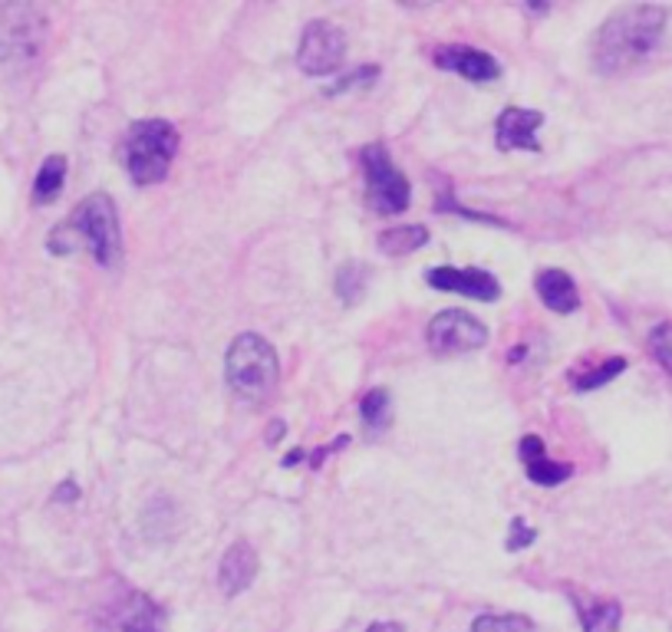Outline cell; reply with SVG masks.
I'll return each instance as SVG.
<instances>
[{
  "label": "cell",
  "instance_id": "cell-1",
  "mask_svg": "<svg viewBox=\"0 0 672 632\" xmlns=\"http://www.w3.org/2000/svg\"><path fill=\"white\" fill-rule=\"evenodd\" d=\"M666 30V10L653 3H633L613 10L593 37V66L603 76H617L643 63Z\"/></svg>",
  "mask_w": 672,
  "mask_h": 632
},
{
  "label": "cell",
  "instance_id": "cell-2",
  "mask_svg": "<svg viewBox=\"0 0 672 632\" xmlns=\"http://www.w3.org/2000/svg\"><path fill=\"white\" fill-rule=\"evenodd\" d=\"M46 248L60 257L90 251L103 267H116L123 257V231H120V215L113 198L106 191L86 195L76 205V211L50 231Z\"/></svg>",
  "mask_w": 672,
  "mask_h": 632
},
{
  "label": "cell",
  "instance_id": "cell-3",
  "mask_svg": "<svg viewBox=\"0 0 672 632\" xmlns=\"http://www.w3.org/2000/svg\"><path fill=\"white\" fill-rule=\"evenodd\" d=\"M225 373H228L231 392L241 402L261 405V402H268V395L280 382V360L265 336L241 333L225 356Z\"/></svg>",
  "mask_w": 672,
  "mask_h": 632
},
{
  "label": "cell",
  "instance_id": "cell-4",
  "mask_svg": "<svg viewBox=\"0 0 672 632\" xmlns=\"http://www.w3.org/2000/svg\"><path fill=\"white\" fill-rule=\"evenodd\" d=\"M178 152V132L165 120H138L126 132L123 162L135 185H158Z\"/></svg>",
  "mask_w": 672,
  "mask_h": 632
},
{
  "label": "cell",
  "instance_id": "cell-5",
  "mask_svg": "<svg viewBox=\"0 0 672 632\" xmlns=\"http://www.w3.org/2000/svg\"><path fill=\"white\" fill-rule=\"evenodd\" d=\"M360 162L366 168V201L376 215H403L409 208V182L393 165L390 152L373 142L360 152Z\"/></svg>",
  "mask_w": 672,
  "mask_h": 632
},
{
  "label": "cell",
  "instance_id": "cell-6",
  "mask_svg": "<svg viewBox=\"0 0 672 632\" xmlns=\"http://www.w3.org/2000/svg\"><path fill=\"white\" fill-rule=\"evenodd\" d=\"M46 40V17L30 3H7L0 7V60L3 63H27L40 56Z\"/></svg>",
  "mask_w": 672,
  "mask_h": 632
},
{
  "label": "cell",
  "instance_id": "cell-7",
  "mask_svg": "<svg viewBox=\"0 0 672 632\" xmlns=\"http://www.w3.org/2000/svg\"><path fill=\"white\" fill-rule=\"evenodd\" d=\"M425 336H428V350L435 356H458V353L482 350L488 343L485 323H478L465 310H445V313L432 317Z\"/></svg>",
  "mask_w": 672,
  "mask_h": 632
},
{
  "label": "cell",
  "instance_id": "cell-8",
  "mask_svg": "<svg viewBox=\"0 0 672 632\" xmlns=\"http://www.w3.org/2000/svg\"><path fill=\"white\" fill-rule=\"evenodd\" d=\"M347 56V33L327 20L307 23L297 50V63L307 76H330Z\"/></svg>",
  "mask_w": 672,
  "mask_h": 632
},
{
  "label": "cell",
  "instance_id": "cell-9",
  "mask_svg": "<svg viewBox=\"0 0 672 632\" xmlns=\"http://www.w3.org/2000/svg\"><path fill=\"white\" fill-rule=\"evenodd\" d=\"M425 280L435 287V290H445V293H462V297H472V300H482V303H492L502 297V283L495 273L488 270H478V267H468V270H458V267H432L425 273Z\"/></svg>",
  "mask_w": 672,
  "mask_h": 632
},
{
  "label": "cell",
  "instance_id": "cell-10",
  "mask_svg": "<svg viewBox=\"0 0 672 632\" xmlns=\"http://www.w3.org/2000/svg\"><path fill=\"white\" fill-rule=\"evenodd\" d=\"M435 66L442 70H452L472 83H495L502 76V66L495 56H488L485 50H475V46H442L435 50Z\"/></svg>",
  "mask_w": 672,
  "mask_h": 632
},
{
  "label": "cell",
  "instance_id": "cell-11",
  "mask_svg": "<svg viewBox=\"0 0 672 632\" xmlns=\"http://www.w3.org/2000/svg\"><path fill=\"white\" fill-rule=\"evenodd\" d=\"M544 126V113L538 110H521V106H508L498 123H495V138H498V148L502 152H511V148H528V152H540L538 128Z\"/></svg>",
  "mask_w": 672,
  "mask_h": 632
},
{
  "label": "cell",
  "instance_id": "cell-12",
  "mask_svg": "<svg viewBox=\"0 0 672 632\" xmlns=\"http://www.w3.org/2000/svg\"><path fill=\"white\" fill-rule=\"evenodd\" d=\"M258 577V553L248 540H238L225 550L221 557V570H218V580H221V590L228 597H238L245 593Z\"/></svg>",
  "mask_w": 672,
  "mask_h": 632
},
{
  "label": "cell",
  "instance_id": "cell-13",
  "mask_svg": "<svg viewBox=\"0 0 672 632\" xmlns=\"http://www.w3.org/2000/svg\"><path fill=\"white\" fill-rule=\"evenodd\" d=\"M518 455H521V462H525V468H528V478H531L535 485H540V488L564 485V481L573 475L570 465H560V462H550V458H547L544 442H540L538 435H525L521 445H518Z\"/></svg>",
  "mask_w": 672,
  "mask_h": 632
},
{
  "label": "cell",
  "instance_id": "cell-14",
  "mask_svg": "<svg viewBox=\"0 0 672 632\" xmlns=\"http://www.w3.org/2000/svg\"><path fill=\"white\" fill-rule=\"evenodd\" d=\"M535 287H538L540 303H544L547 310H554V313H573V310L580 307V297H577V283H573V277L564 273V270H557V267L540 270Z\"/></svg>",
  "mask_w": 672,
  "mask_h": 632
},
{
  "label": "cell",
  "instance_id": "cell-15",
  "mask_svg": "<svg viewBox=\"0 0 672 632\" xmlns=\"http://www.w3.org/2000/svg\"><path fill=\"white\" fill-rule=\"evenodd\" d=\"M110 632H162V613L142 593H130L126 603L113 613Z\"/></svg>",
  "mask_w": 672,
  "mask_h": 632
},
{
  "label": "cell",
  "instance_id": "cell-16",
  "mask_svg": "<svg viewBox=\"0 0 672 632\" xmlns=\"http://www.w3.org/2000/svg\"><path fill=\"white\" fill-rule=\"evenodd\" d=\"M63 182H66V158L63 155H50L40 172H37V182H33V201L37 205H50L60 198L63 191Z\"/></svg>",
  "mask_w": 672,
  "mask_h": 632
},
{
  "label": "cell",
  "instance_id": "cell-17",
  "mask_svg": "<svg viewBox=\"0 0 672 632\" xmlns=\"http://www.w3.org/2000/svg\"><path fill=\"white\" fill-rule=\"evenodd\" d=\"M425 245H428V231L422 225H403V228H390L380 235V251L390 257H405Z\"/></svg>",
  "mask_w": 672,
  "mask_h": 632
},
{
  "label": "cell",
  "instance_id": "cell-18",
  "mask_svg": "<svg viewBox=\"0 0 672 632\" xmlns=\"http://www.w3.org/2000/svg\"><path fill=\"white\" fill-rule=\"evenodd\" d=\"M577 617H580L583 632H617L620 620H623V610L613 600H607V603H580Z\"/></svg>",
  "mask_w": 672,
  "mask_h": 632
},
{
  "label": "cell",
  "instance_id": "cell-19",
  "mask_svg": "<svg viewBox=\"0 0 672 632\" xmlns=\"http://www.w3.org/2000/svg\"><path fill=\"white\" fill-rule=\"evenodd\" d=\"M360 415H363V422H366L370 432L386 428V425H390V415H393V398H390V392H386V388L366 392L363 402H360Z\"/></svg>",
  "mask_w": 672,
  "mask_h": 632
},
{
  "label": "cell",
  "instance_id": "cell-20",
  "mask_svg": "<svg viewBox=\"0 0 672 632\" xmlns=\"http://www.w3.org/2000/svg\"><path fill=\"white\" fill-rule=\"evenodd\" d=\"M363 290H366V270L360 263H343L337 270V293H340V300L353 307L363 297Z\"/></svg>",
  "mask_w": 672,
  "mask_h": 632
},
{
  "label": "cell",
  "instance_id": "cell-21",
  "mask_svg": "<svg viewBox=\"0 0 672 632\" xmlns=\"http://www.w3.org/2000/svg\"><path fill=\"white\" fill-rule=\"evenodd\" d=\"M472 632H535V623L518 613H508V617L485 613L472 623Z\"/></svg>",
  "mask_w": 672,
  "mask_h": 632
},
{
  "label": "cell",
  "instance_id": "cell-22",
  "mask_svg": "<svg viewBox=\"0 0 672 632\" xmlns=\"http://www.w3.org/2000/svg\"><path fill=\"white\" fill-rule=\"evenodd\" d=\"M623 370H627V360H620V356H617V360H607V363L597 366L590 376H577V380H573V388H577V392H590V388H597V385H603V382L617 380Z\"/></svg>",
  "mask_w": 672,
  "mask_h": 632
},
{
  "label": "cell",
  "instance_id": "cell-23",
  "mask_svg": "<svg viewBox=\"0 0 672 632\" xmlns=\"http://www.w3.org/2000/svg\"><path fill=\"white\" fill-rule=\"evenodd\" d=\"M650 350H653V356L660 360V366L672 376V323H663V327L653 330V336H650Z\"/></svg>",
  "mask_w": 672,
  "mask_h": 632
},
{
  "label": "cell",
  "instance_id": "cell-24",
  "mask_svg": "<svg viewBox=\"0 0 672 632\" xmlns=\"http://www.w3.org/2000/svg\"><path fill=\"white\" fill-rule=\"evenodd\" d=\"M376 76H380V66H363V70H353V73H350L343 83L330 86V90H327V96H333V93H347V90H356V86H370Z\"/></svg>",
  "mask_w": 672,
  "mask_h": 632
},
{
  "label": "cell",
  "instance_id": "cell-25",
  "mask_svg": "<svg viewBox=\"0 0 672 632\" xmlns=\"http://www.w3.org/2000/svg\"><path fill=\"white\" fill-rule=\"evenodd\" d=\"M535 543V530L525 524V520H511V533H508V550L511 553H518V550H525V547H531Z\"/></svg>",
  "mask_w": 672,
  "mask_h": 632
},
{
  "label": "cell",
  "instance_id": "cell-26",
  "mask_svg": "<svg viewBox=\"0 0 672 632\" xmlns=\"http://www.w3.org/2000/svg\"><path fill=\"white\" fill-rule=\"evenodd\" d=\"M56 501H63V505H70V501H76L80 498V488L73 485V481H63L60 488H56V495H53Z\"/></svg>",
  "mask_w": 672,
  "mask_h": 632
},
{
  "label": "cell",
  "instance_id": "cell-27",
  "mask_svg": "<svg viewBox=\"0 0 672 632\" xmlns=\"http://www.w3.org/2000/svg\"><path fill=\"white\" fill-rule=\"evenodd\" d=\"M366 632H403V626L400 623H373Z\"/></svg>",
  "mask_w": 672,
  "mask_h": 632
},
{
  "label": "cell",
  "instance_id": "cell-28",
  "mask_svg": "<svg viewBox=\"0 0 672 632\" xmlns=\"http://www.w3.org/2000/svg\"><path fill=\"white\" fill-rule=\"evenodd\" d=\"M280 435H283V422H273V425H270V432H268V442H277Z\"/></svg>",
  "mask_w": 672,
  "mask_h": 632
}]
</instances>
